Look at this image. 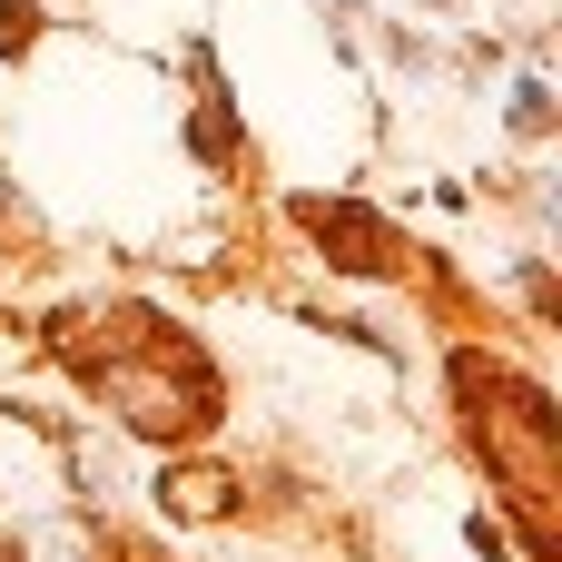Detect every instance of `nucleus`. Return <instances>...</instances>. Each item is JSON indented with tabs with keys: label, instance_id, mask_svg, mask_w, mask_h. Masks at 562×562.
<instances>
[{
	"label": "nucleus",
	"instance_id": "f257e3e1",
	"mask_svg": "<svg viewBox=\"0 0 562 562\" xmlns=\"http://www.w3.org/2000/svg\"><path fill=\"white\" fill-rule=\"evenodd\" d=\"M49 356L138 445H168L178 454V445H198V435L227 425V375H217V356L168 306H138V296H119V306H59L49 316Z\"/></svg>",
	"mask_w": 562,
	"mask_h": 562
},
{
	"label": "nucleus",
	"instance_id": "f03ea898",
	"mask_svg": "<svg viewBox=\"0 0 562 562\" xmlns=\"http://www.w3.org/2000/svg\"><path fill=\"white\" fill-rule=\"evenodd\" d=\"M445 385H454V415H464V445L484 454L494 494L514 504L524 524V562H553V484H562V415L553 385L504 366L494 346H454L445 356Z\"/></svg>",
	"mask_w": 562,
	"mask_h": 562
},
{
	"label": "nucleus",
	"instance_id": "7ed1b4c3",
	"mask_svg": "<svg viewBox=\"0 0 562 562\" xmlns=\"http://www.w3.org/2000/svg\"><path fill=\"white\" fill-rule=\"evenodd\" d=\"M286 227L336 267V277H366V286H385V277H405V267H425V247L385 217V207H366V198H286Z\"/></svg>",
	"mask_w": 562,
	"mask_h": 562
},
{
	"label": "nucleus",
	"instance_id": "20e7f679",
	"mask_svg": "<svg viewBox=\"0 0 562 562\" xmlns=\"http://www.w3.org/2000/svg\"><path fill=\"white\" fill-rule=\"evenodd\" d=\"M158 524H237V504H247V474L237 464H207V454H178V464H158Z\"/></svg>",
	"mask_w": 562,
	"mask_h": 562
},
{
	"label": "nucleus",
	"instance_id": "39448f33",
	"mask_svg": "<svg viewBox=\"0 0 562 562\" xmlns=\"http://www.w3.org/2000/svg\"><path fill=\"white\" fill-rule=\"evenodd\" d=\"M504 128H514L524 148H533V138H553V128H562V99H553V79H543V69H524V79L504 89Z\"/></svg>",
	"mask_w": 562,
	"mask_h": 562
},
{
	"label": "nucleus",
	"instance_id": "423d86ee",
	"mask_svg": "<svg viewBox=\"0 0 562 562\" xmlns=\"http://www.w3.org/2000/svg\"><path fill=\"white\" fill-rule=\"evenodd\" d=\"M188 148H198L207 168H237V148H247V128H237V89H227V99H198V119H188Z\"/></svg>",
	"mask_w": 562,
	"mask_h": 562
},
{
	"label": "nucleus",
	"instance_id": "0eeeda50",
	"mask_svg": "<svg viewBox=\"0 0 562 562\" xmlns=\"http://www.w3.org/2000/svg\"><path fill=\"white\" fill-rule=\"evenodd\" d=\"M40 30H49V10H40V0H0V59H30V49H40Z\"/></svg>",
	"mask_w": 562,
	"mask_h": 562
},
{
	"label": "nucleus",
	"instance_id": "6e6552de",
	"mask_svg": "<svg viewBox=\"0 0 562 562\" xmlns=\"http://www.w3.org/2000/svg\"><path fill=\"white\" fill-rule=\"evenodd\" d=\"M524 306H533L543 326L562 316V286H553V267H543V257H524Z\"/></svg>",
	"mask_w": 562,
	"mask_h": 562
},
{
	"label": "nucleus",
	"instance_id": "1a4fd4ad",
	"mask_svg": "<svg viewBox=\"0 0 562 562\" xmlns=\"http://www.w3.org/2000/svg\"><path fill=\"white\" fill-rule=\"evenodd\" d=\"M464 543H474L484 562H524V543H504V524H494V514H464Z\"/></svg>",
	"mask_w": 562,
	"mask_h": 562
},
{
	"label": "nucleus",
	"instance_id": "9d476101",
	"mask_svg": "<svg viewBox=\"0 0 562 562\" xmlns=\"http://www.w3.org/2000/svg\"><path fill=\"white\" fill-rule=\"evenodd\" d=\"M326 10H346V20H356V10H366V0H326Z\"/></svg>",
	"mask_w": 562,
	"mask_h": 562
}]
</instances>
